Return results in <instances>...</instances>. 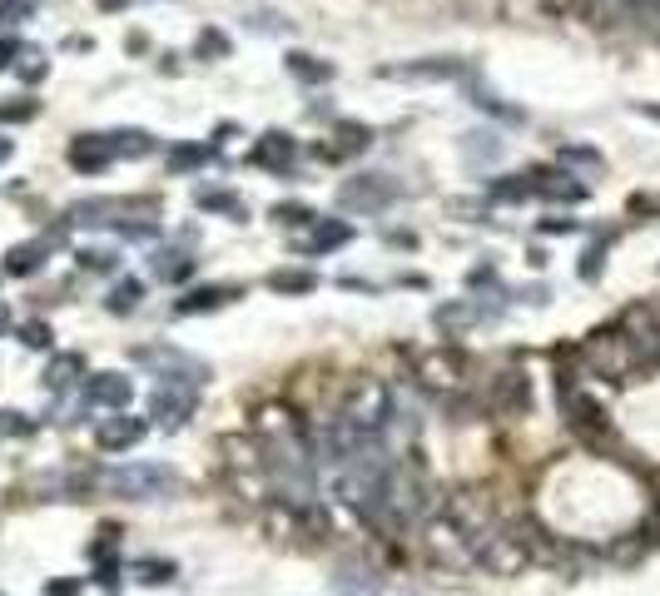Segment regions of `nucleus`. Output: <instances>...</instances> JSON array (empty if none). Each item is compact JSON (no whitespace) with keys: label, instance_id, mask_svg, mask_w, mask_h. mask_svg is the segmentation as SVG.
Returning a JSON list of instances; mask_svg holds the SVG:
<instances>
[{"label":"nucleus","instance_id":"25","mask_svg":"<svg viewBox=\"0 0 660 596\" xmlns=\"http://www.w3.org/2000/svg\"><path fill=\"white\" fill-rule=\"evenodd\" d=\"M338 140H343V154H358V149L373 145V130H363V125H348V130H338Z\"/></svg>","mask_w":660,"mask_h":596},{"label":"nucleus","instance_id":"10","mask_svg":"<svg viewBox=\"0 0 660 596\" xmlns=\"http://www.w3.org/2000/svg\"><path fill=\"white\" fill-rule=\"evenodd\" d=\"M531 194L556 199V204H576V199H586V184H581V179H571V174H546V179H536V184H531Z\"/></svg>","mask_w":660,"mask_h":596},{"label":"nucleus","instance_id":"22","mask_svg":"<svg viewBox=\"0 0 660 596\" xmlns=\"http://www.w3.org/2000/svg\"><path fill=\"white\" fill-rule=\"evenodd\" d=\"M139 294H144V284H139V279H125V284H115V294H110V308H115V313H130L134 303H139Z\"/></svg>","mask_w":660,"mask_h":596},{"label":"nucleus","instance_id":"17","mask_svg":"<svg viewBox=\"0 0 660 596\" xmlns=\"http://www.w3.org/2000/svg\"><path fill=\"white\" fill-rule=\"evenodd\" d=\"M318 279L308 274V269H278L273 279H268V289H278V294H308Z\"/></svg>","mask_w":660,"mask_h":596},{"label":"nucleus","instance_id":"6","mask_svg":"<svg viewBox=\"0 0 660 596\" xmlns=\"http://www.w3.org/2000/svg\"><path fill=\"white\" fill-rule=\"evenodd\" d=\"M144 418H130V413H115V418H105L100 428H95V447L100 452H130L139 438H144Z\"/></svg>","mask_w":660,"mask_h":596},{"label":"nucleus","instance_id":"8","mask_svg":"<svg viewBox=\"0 0 660 596\" xmlns=\"http://www.w3.org/2000/svg\"><path fill=\"white\" fill-rule=\"evenodd\" d=\"M65 159H70V169H80V174H100L105 164H115V154H110V145H105V135H80V140H70Z\"/></svg>","mask_w":660,"mask_h":596},{"label":"nucleus","instance_id":"14","mask_svg":"<svg viewBox=\"0 0 660 596\" xmlns=\"http://www.w3.org/2000/svg\"><path fill=\"white\" fill-rule=\"evenodd\" d=\"M40 264H45V244H15V249H10V259H5V274L25 279V274H35Z\"/></svg>","mask_w":660,"mask_h":596},{"label":"nucleus","instance_id":"20","mask_svg":"<svg viewBox=\"0 0 660 596\" xmlns=\"http://www.w3.org/2000/svg\"><path fill=\"white\" fill-rule=\"evenodd\" d=\"M288 70L298 75V80H313V85H323L333 70L328 65H318V60H308V55H288Z\"/></svg>","mask_w":660,"mask_h":596},{"label":"nucleus","instance_id":"16","mask_svg":"<svg viewBox=\"0 0 660 596\" xmlns=\"http://www.w3.org/2000/svg\"><path fill=\"white\" fill-rule=\"evenodd\" d=\"M353 239V229L338 219V224H318L313 229V239H308V254H323V249H338V244H348Z\"/></svg>","mask_w":660,"mask_h":596},{"label":"nucleus","instance_id":"34","mask_svg":"<svg viewBox=\"0 0 660 596\" xmlns=\"http://www.w3.org/2000/svg\"><path fill=\"white\" fill-rule=\"evenodd\" d=\"M45 592H50V596H75V592H80V582H50Z\"/></svg>","mask_w":660,"mask_h":596},{"label":"nucleus","instance_id":"18","mask_svg":"<svg viewBox=\"0 0 660 596\" xmlns=\"http://www.w3.org/2000/svg\"><path fill=\"white\" fill-rule=\"evenodd\" d=\"M462 154H467L472 164H482V159L502 154V140H497V135H487V130H477V135H462Z\"/></svg>","mask_w":660,"mask_h":596},{"label":"nucleus","instance_id":"26","mask_svg":"<svg viewBox=\"0 0 660 596\" xmlns=\"http://www.w3.org/2000/svg\"><path fill=\"white\" fill-rule=\"evenodd\" d=\"M273 219H278V224H313L318 214H313V209H303V204H278V209H273Z\"/></svg>","mask_w":660,"mask_h":596},{"label":"nucleus","instance_id":"12","mask_svg":"<svg viewBox=\"0 0 660 596\" xmlns=\"http://www.w3.org/2000/svg\"><path fill=\"white\" fill-rule=\"evenodd\" d=\"M497 403H502V413H527V403H531L527 378H522V373H502V383H497Z\"/></svg>","mask_w":660,"mask_h":596},{"label":"nucleus","instance_id":"36","mask_svg":"<svg viewBox=\"0 0 660 596\" xmlns=\"http://www.w3.org/2000/svg\"><path fill=\"white\" fill-rule=\"evenodd\" d=\"M5 159H10V140H0V164H5Z\"/></svg>","mask_w":660,"mask_h":596},{"label":"nucleus","instance_id":"29","mask_svg":"<svg viewBox=\"0 0 660 596\" xmlns=\"http://www.w3.org/2000/svg\"><path fill=\"white\" fill-rule=\"evenodd\" d=\"M199 209H229V214H244V204H239L234 194H214V189L199 194Z\"/></svg>","mask_w":660,"mask_h":596},{"label":"nucleus","instance_id":"2","mask_svg":"<svg viewBox=\"0 0 660 596\" xmlns=\"http://www.w3.org/2000/svg\"><path fill=\"white\" fill-rule=\"evenodd\" d=\"M586 368L591 373H601V378H611V383H626L646 358H641V348H636V338L626 333V328H606V333H591L586 338Z\"/></svg>","mask_w":660,"mask_h":596},{"label":"nucleus","instance_id":"13","mask_svg":"<svg viewBox=\"0 0 660 596\" xmlns=\"http://www.w3.org/2000/svg\"><path fill=\"white\" fill-rule=\"evenodd\" d=\"M105 145L115 159H134V154H149L154 149V135H144V130H115V135H105Z\"/></svg>","mask_w":660,"mask_h":596},{"label":"nucleus","instance_id":"32","mask_svg":"<svg viewBox=\"0 0 660 596\" xmlns=\"http://www.w3.org/2000/svg\"><path fill=\"white\" fill-rule=\"evenodd\" d=\"M35 423L25 418V413H0V433H15V438H25Z\"/></svg>","mask_w":660,"mask_h":596},{"label":"nucleus","instance_id":"28","mask_svg":"<svg viewBox=\"0 0 660 596\" xmlns=\"http://www.w3.org/2000/svg\"><path fill=\"white\" fill-rule=\"evenodd\" d=\"M35 5H40V0H0V25H15V20H25Z\"/></svg>","mask_w":660,"mask_h":596},{"label":"nucleus","instance_id":"23","mask_svg":"<svg viewBox=\"0 0 660 596\" xmlns=\"http://www.w3.org/2000/svg\"><path fill=\"white\" fill-rule=\"evenodd\" d=\"M50 323H40V318H30V323H20V343L25 348H50Z\"/></svg>","mask_w":660,"mask_h":596},{"label":"nucleus","instance_id":"35","mask_svg":"<svg viewBox=\"0 0 660 596\" xmlns=\"http://www.w3.org/2000/svg\"><path fill=\"white\" fill-rule=\"evenodd\" d=\"M5 328H10V308L0 303V333H5Z\"/></svg>","mask_w":660,"mask_h":596},{"label":"nucleus","instance_id":"3","mask_svg":"<svg viewBox=\"0 0 660 596\" xmlns=\"http://www.w3.org/2000/svg\"><path fill=\"white\" fill-rule=\"evenodd\" d=\"M397 194V179L393 174H353L338 184V209H353V214H373L383 204H393Z\"/></svg>","mask_w":660,"mask_h":596},{"label":"nucleus","instance_id":"15","mask_svg":"<svg viewBox=\"0 0 660 596\" xmlns=\"http://www.w3.org/2000/svg\"><path fill=\"white\" fill-rule=\"evenodd\" d=\"M229 298H239V289H199V294L179 298L174 313H179V318H184V313H204V308H219V303H229Z\"/></svg>","mask_w":660,"mask_h":596},{"label":"nucleus","instance_id":"5","mask_svg":"<svg viewBox=\"0 0 660 596\" xmlns=\"http://www.w3.org/2000/svg\"><path fill=\"white\" fill-rule=\"evenodd\" d=\"M130 214H154V204H139V199H80L70 209L75 224H125Z\"/></svg>","mask_w":660,"mask_h":596},{"label":"nucleus","instance_id":"33","mask_svg":"<svg viewBox=\"0 0 660 596\" xmlns=\"http://www.w3.org/2000/svg\"><path fill=\"white\" fill-rule=\"evenodd\" d=\"M15 55H20V40H15V35H0V70H5Z\"/></svg>","mask_w":660,"mask_h":596},{"label":"nucleus","instance_id":"1","mask_svg":"<svg viewBox=\"0 0 660 596\" xmlns=\"http://www.w3.org/2000/svg\"><path fill=\"white\" fill-rule=\"evenodd\" d=\"M100 487H110L115 497H130V502H164L179 492V472L164 462H130V467L100 472Z\"/></svg>","mask_w":660,"mask_h":596},{"label":"nucleus","instance_id":"30","mask_svg":"<svg viewBox=\"0 0 660 596\" xmlns=\"http://www.w3.org/2000/svg\"><path fill=\"white\" fill-rule=\"evenodd\" d=\"M204 159H209V149H174V154H169V169H194V164H204Z\"/></svg>","mask_w":660,"mask_h":596},{"label":"nucleus","instance_id":"31","mask_svg":"<svg viewBox=\"0 0 660 596\" xmlns=\"http://www.w3.org/2000/svg\"><path fill=\"white\" fill-rule=\"evenodd\" d=\"M115 259H120L115 249H85V254H80L85 269H115Z\"/></svg>","mask_w":660,"mask_h":596},{"label":"nucleus","instance_id":"19","mask_svg":"<svg viewBox=\"0 0 660 596\" xmlns=\"http://www.w3.org/2000/svg\"><path fill=\"white\" fill-rule=\"evenodd\" d=\"M189 254H154V274L159 279H169V284H179V279H189Z\"/></svg>","mask_w":660,"mask_h":596},{"label":"nucleus","instance_id":"7","mask_svg":"<svg viewBox=\"0 0 660 596\" xmlns=\"http://www.w3.org/2000/svg\"><path fill=\"white\" fill-rule=\"evenodd\" d=\"M85 398L95 403V408H115V413H125L134 398V383L125 373H95L90 383H85Z\"/></svg>","mask_w":660,"mask_h":596},{"label":"nucleus","instance_id":"24","mask_svg":"<svg viewBox=\"0 0 660 596\" xmlns=\"http://www.w3.org/2000/svg\"><path fill=\"white\" fill-rule=\"evenodd\" d=\"M45 70H50V65H45V55H40V50H20V80H30V85H35V80H45Z\"/></svg>","mask_w":660,"mask_h":596},{"label":"nucleus","instance_id":"21","mask_svg":"<svg viewBox=\"0 0 660 596\" xmlns=\"http://www.w3.org/2000/svg\"><path fill=\"white\" fill-rule=\"evenodd\" d=\"M35 115H40L35 100H0V120L5 125H20V120H35Z\"/></svg>","mask_w":660,"mask_h":596},{"label":"nucleus","instance_id":"9","mask_svg":"<svg viewBox=\"0 0 660 596\" xmlns=\"http://www.w3.org/2000/svg\"><path fill=\"white\" fill-rule=\"evenodd\" d=\"M293 159H298V140L283 135V130H273V135H264V140L254 145V164H264V169H273V174H288Z\"/></svg>","mask_w":660,"mask_h":596},{"label":"nucleus","instance_id":"4","mask_svg":"<svg viewBox=\"0 0 660 596\" xmlns=\"http://www.w3.org/2000/svg\"><path fill=\"white\" fill-rule=\"evenodd\" d=\"M194 403H199V383H164V388H154V398H149V413L164 423V428H179V423H189V413H194Z\"/></svg>","mask_w":660,"mask_h":596},{"label":"nucleus","instance_id":"27","mask_svg":"<svg viewBox=\"0 0 660 596\" xmlns=\"http://www.w3.org/2000/svg\"><path fill=\"white\" fill-rule=\"evenodd\" d=\"M174 577V567L169 562H139V582H149V587H164Z\"/></svg>","mask_w":660,"mask_h":596},{"label":"nucleus","instance_id":"11","mask_svg":"<svg viewBox=\"0 0 660 596\" xmlns=\"http://www.w3.org/2000/svg\"><path fill=\"white\" fill-rule=\"evenodd\" d=\"M80 368H85L80 353H60V358H50V368H45V388H50V393H65V388L80 378Z\"/></svg>","mask_w":660,"mask_h":596}]
</instances>
